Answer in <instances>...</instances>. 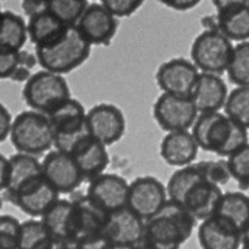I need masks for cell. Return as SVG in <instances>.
<instances>
[{"label": "cell", "instance_id": "obj_1", "mask_svg": "<svg viewBox=\"0 0 249 249\" xmlns=\"http://www.w3.org/2000/svg\"><path fill=\"white\" fill-rule=\"evenodd\" d=\"M197 220L184 206L168 201L162 211L146 221L138 249H180L191 237Z\"/></svg>", "mask_w": 249, "mask_h": 249}, {"label": "cell", "instance_id": "obj_2", "mask_svg": "<svg viewBox=\"0 0 249 249\" xmlns=\"http://www.w3.org/2000/svg\"><path fill=\"white\" fill-rule=\"evenodd\" d=\"M191 133L201 150L220 157L228 158L249 143L248 129L223 112L198 114Z\"/></svg>", "mask_w": 249, "mask_h": 249}, {"label": "cell", "instance_id": "obj_3", "mask_svg": "<svg viewBox=\"0 0 249 249\" xmlns=\"http://www.w3.org/2000/svg\"><path fill=\"white\" fill-rule=\"evenodd\" d=\"M90 53L91 45L75 26L68 27L55 43L44 48H36V60L41 70L61 75L80 67L89 58Z\"/></svg>", "mask_w": 249, "mask_h": 249}, {"label": "cell", "instance_id": "obj_4", "mask_svg": "<svg viewBox=\"0 0 249 249\" xmlns=\"http://www.w3.org/2000/svg\"><path fill=\"white\" fill-rule=\"evenodd\" d=\"M10 140L18 153L36 157L50 152L53 146V130L49 117L33 109L21 112L12 122Z\"/></svg>", "mask_w": 249, "mask_h": 249}, {"label": "cell", "instance_id": "obj_5", "mask_svg": "<svg viewBox=\"0 0 249 249\" xmlns=\"http://www.w3.org/2000/svg\"><path fill=\"white\" fill-rule=\"evenodd\" d=\"M87 112L82 102L71 97L48 114L53 130L55 150L71 155L75 146L90 135L87 128Z\"/></svg>", "mask_w": 249, "mask_h": 249}, {"label": "cell", "instance_id": "obj_6", "mask_svg": "<svg viewBox=\"0 0 249 249\" xmlns=\"http://www.w3.org/2000/svg\"><path fill=\"white\" fill-rule=\"evenodd\" d=\"M22 96L29 108L46 116L72 97L65 77L45 70L33 73L28 82L24 83Z\"/></svg>", "mask_w": 249, "mask_h": 249}, {"label": "cell", "instance_id": "obj_7", "mask_svg": "<svg viewBox=\"0 0 249 249\" xmlns=\"http://www.w3.org/2000/svg\"><path fill=\"white\" fill-rule=\"evenodd\" d=\"M235 45L216 28H208L191 45V61L199 72L223 75L226 73Z\"/></svg>", "mask_w": 249, "mask_h": 249}, {"label": "cell", "instance_id": "obj_8", "mask_svg": "<svg viewBox=\"0 0 249 249\" xmlns=\"http://www.w3.org/2000/svg\"><path fill=\"white\" fill-rule=\"evenodd\" d=\"M152 112L156 123L165 133L189 130L199 114L191 97L164 92L156 100Z\"/></svg>", "mask_w": 249, "mask_h": 249}, {"label": "cell", "instance_id": "obj_9", "mask_svg": "<svg viewBox=\"0 0 249 249\" xmlns=\"http://www.w3.org/2000/svg\"><path fill=\"white\" fill-rule=\"evenodd\" d=\"M168 201L167 186L157 178L145 175L129 184L126 207L145 221L160 213Z\"/></svg>", "mask_w": 249, "mask_h": 249}, {"label": "cell", "instance_id": "obj_10", "mask_svg": "<svg viewBox=\"0 0 249 249\" xmlns=\"http://www.w3.org/2000/svg\"><path fill=\"white\" fill-rule=\"evenodd\" d=\"M87 128L90 136L105 146L118 142L126 130L123 111L113 104H97L87 112Z\"/></svg>", "mask_w": 249, "mask_h": 249}, {"label": "cell", "instance_id": "obj_11", "mask_svg": "<svg viewBox=\"0 0 249 249\" xmlns=\"http://www.w3.org/2000/svg\"><path fill=\"white\" fill-rule=\"evenodd\" d=\"M146 221L125 207L109 213L102 235L117 249H138L145 235Z\"/></svg>", "mask_w": 249, "mask_h": 249}, {"label": "cell", "instance_id": "obj_12", "mask_svg": "<svg viewBox=\"0 0 249 249\" xmlns=\"http://www.w3.org/2000/svg\"><path fill=\"white\" fill-rule=\"evenodd\" d=\"M199 73L198 68L191 60L182 57L170 58L158 67L156 83L164 94L190 97Z\"/></svg>", "mask_w": 249, "mask_h": 249}, {"label": "cell", "instance_id": "obj_13", "mask_svg": "<svg viewBox=\"0 0 249 249\" xmlns=\"http://www.w3.org/2000/svg\"><path fill=\"white\" fill-rule=\"evenodd\" d=\"M41 170L46 181L58 194H72L84 182L72 156L58 150L48 152L41 160Z\"/></svg>", "mask_w": 249, "mask_h": 249}, {"label": "cell", "instance_id": "obj_14", "mask_svg": "<svg viewBox=\"0 0 249 249\" xmlns=\"http://www.w3.org/2000/svg\"><path fill=\"white\" fill-rule=\"evenodd\" d=\"M91 46L109 45L118 31V18L102 4H89L75 24Z\"/></svg>", "mask_w": 249, "mask_h": 249}, {"label": "cell", "instance_id": "obj_15", "mask_svg": "<svg viewBox=\"0 0 249 249\" xmlns=\"http://www.w3.org/2000/svg\"><path fill=\"white\" fill-rule=\"evenodd\" d=\"M128 192L129 182L123 177L113 173H104L89 181L85 195L109 214L125 208Z\"/></svg>", "mask_w": 249, "mask_h": 249}, {"label": "cell", "instance_id": "obj_16", "mask_svg": "<svg viewBox=\"0 0 249 249\" xmlns=\"http://www.w3.org/2000/svg\"><path fill=\"white\" fill-rule=\"evenodd\" d=\"M6 199L31 218L40 219L60 199V194L43 175Z\"/></svg>", "mask_w": 249, "mask_h": 249}, {"label": "cell", "instance_id": "obj_17", "mask_svg": "<svg viewBox=\"0 0 249 249\" xmlns=\"http://www.w3.org/2000/svg\"><path fill=\"white\" fill-rule=\"evenodd\" d=\"M40 220L55 242L68 247L77 242L75 204L73 199L60 198Z\"/></svg>", "mask_w": 249, "mask_h": 249}, {"label": "cell", "instance_id": "obj_18", "mask_svg": "<svg viewBox=\"0 0 249 249\" xmlns=\"http://www.w3.org/2000/svg\"><path fill=\"white\" fill-rule=\"evenodd\" d=\"M197 238L202 249H241L242 246L241 231L218 214L201 221Z\"/></svg>", "mask_w": 249, "mask_h": 249}, {"label": "cell", "instance_id": "obj_19", "mask_svg": "<svg viewBox=\"0 0 249 249\" xmlns=\"http://www.w3.org/2000/svg\"><path fill=\"white\" fill-rule=\"evenodd\" d=\"M228 96V85L221 75L201 72L190 97L201 114L221 112Z\"/></svg>", "mask_w": 249, "mask_h": 249}, {"label": "cell", "instance_id": "obj_20", "mask_svg": "<svg viewBox=\"0 0 249 249\" xmlns=\"http://www.w3.org/2000/svg\"><path fill=\"white\" fill-rule=\"evenodd\" d=\"M70 156L74 160L84 181L88 182L104 174L109 164L107 146L90 135L83 139Z\"/></svg>", "mask_w": 249, "mask_h": 249}, {"label": "cell", "instance_id": "obj_21", "mask_svg": "<svg viewBox=\"0 0 249 249\" xmlns=\"http://www.w3.org/2000/svg\"><path fill=\"white\" fill-rule=\"evenodd\" d=\"M223 194L220 186L202 179L186 192L180 204L184 206L197 221H203L215 215Z\"/></svg>", "mask_w": 249, "mask_h": 249}, {"label": "cell", "instance_id": "obj_22", "mask_svg": "<svg viewBox=\"0 0 249 249\" xmlns=\"http://www.w3.org/2000/svg\"><path fill=\"white\" fill-rule=\"evenodd\" d=\"M198 150L199 146L189 130L172 131L162 139L160 153L168 165L182 168L194 164Z\"/></svg>", "mask_w": 249, "mask_h": 249}, {"label": "cell", "instance_id": "obj_23", "mask_svg": "<svg viewBox=\"0 0 249 249\" xmlns=\"http://www.w3.org/2000/svg\"><path fill=\"white\" fill-rule=\"evenodd\" d=\"M68 27L71 26H66L43 6L29 15L28 39L36 48H44L61 38Z\"/></svg>", "mask_w": 249, "mask_h": 249}, {"label": "cell", "instance_id": "obj_24", "mask_svg": "<svg viewBox=\"0 0 249 249\" xmlns=\"http://www.w3.org/2000/svg\"><path fill=\"white\" fill-rule=\"evenodd\" d=\"M73 201L75 204L77 242L83 238L102 235L108 213L88 198L87 195Z\"/></svg>", "mask_w": 249, "mask_h": 249}, {"label": "cell", "instance_id": "obj_25", "mask_svg": "<svg viewBox=\"0 0 249 249\" xmlns=\"http://www.w3.org/2000/svg\"><path fill=\"white\" fill-rule=\"evenodd\" d=\"M10 173L9 182L5 190V198L14 196L22 187L28 185L33 180L43 177L41 162L36 156L18 153L9 158Z\"/></svg>", "mask_w": 249, "mask_h": 249}, {"label": "cell", "instance_id": "obj_26", "mask_svg": "<svg viewBox=\"0 0 249 249\" xmlns=\"http://www.w3.org/2000/svg\"><path fill=\"white\" fill-rule=\"evenodd\" d=\"M216 29L231 41L242 43L249 40L248 5L216 11Z\"/></svg>", "mask_w": 249, "mask_h": 249}, {"label": "cell", "instance_id": "obj_27", "mask_svg": "<svg viewBox=\"0 0 249 249\" xmlns=\"http://www.w3.org/2000/svg\"><path fill=\"white\" fill-rule=\"evenodd\" d=\"M28 40L27 22L23 17L15 12L1 11L0 14V50L17 51L23 50Z\"/></svg>", "mask_w": 249, "mask_h": 249}, {"label": "cell", "instance_id": "obj_28", "mask_svg": "<svg viewBox=\"0 0 249 249\" xmlns=\"http://www.w3.org/2000/svg\"><path fill=\"white\" fill-rule=\"evenodd\" d=\"M215 214L232 223L243 233L249 225V196L243 191L224 192Z\"/></svg>", "mask_w": 249, "mask_h": 249}, {"label": "cell", "instance_id": "obj_29", "mask_svg": "<svg viewBox=\"0 0 249 249\" xmlns=\"http://www.w3.org/2000/svg\"><path fill=\"white\" fill-rule=\"evenodd\" d=\"M202 179H204V177L197 163L187 165V167L179 168L177 172L173 173V175L169 178L167 185H165L169 201L179 204L181 203L186 192Z\"/></svg>", "mask_w": 249, "mask_h": 249}, {"label": "cell", "instance_id": "obj_30", "mask_svg": "<svg viewBox=\"0 0 249 249\" xmlns=\"http://www.w3.org/2000/svg\"><path fill=\"white\" fill-rule=\"evenodd\" d=\"M56 243L40 219L22 221L19 249H51Z\"/></svg>", "mask_w": 249, "mask_h": 249}, {"label": "cell", "instance_id": "obj_31", "mask_svg": "<svg viewBox=\"0 0 249 249\" xmlns=\"http://www.w3.org/2000/svg\"><path fill=\"white\" fill-rule=\"evenodd\" d=\"M226 74L236 87H249V40L236 44Z\"/></svg>", "mask_w": 249, "mask_h": 249}, {"label": "cell", "instance_id": "obj_32", "mask_svg": "<svg viewBox=\"0 0 249 249\" xmlns=\"http://www.w3.org/2000/svg\"><path fill=\"white\" fill-rule=\"evenodd\" d=\"M224 113L249 130V87H235L229 92Z\"/></svg>", "mask_w": 249, "mask_h": 249}, {"label": "cell", "instance_id": "obj_33", "mask_svg": "<svg viewBox=\"0 0 249 249\" xmlns=\"http://www.w3.org/2000/svg\"><path fill=\"white\" fill-rule=\"evenodd\" d=\"M88 6V0H48L44 5L66 26H75Z\"/></svg>", "mask_w": 249, "mask_h": 249}, {"label": "cell", "instance_id": "obj_34", "mask_svg": "<svg viewBox=\"0 0 249 249\" xmlns=\"http://www.w3.org/2000/svg\"><path fill=\"white\" fill-rule=\"evenodd\" d=\"M231 178L242 191L249 189V143L226 158Z\"/></svg>", "mask_w": 249, "mask_h": 249}, {"label": "cell", "instance_id": "obj_35", "mask_svg": "<svg viewBox=\"0 0 249 249\" xmlns=\"http://www.w3.org/2000/svg\"><path fill=\"white\" fill-rule=\"evenodd\" d=\"M21 224L14 215L0 214V249H19Z\"/></svg>", "mask_w": 249, "mask_h": 249}, {"label": "cell", "instance_id": "obj_36", "mask_svg": "<svg viewBox=\"0 0 249 249\" xmlns=\"http://www.w3.org/2000/svg\"><path fill=\"white\" fill-rule=\"evenodd\" d=\"M197 164H198L204 179L216 186H225L232 179L226 160H202Z\"/></svg>", "mask_w": 249, "mask_h": 249}, {"label": "cell", "instance_id": "obj_37", "mask_svg": "<svg viewBox=\"0 0 249 249\" xmlns=\"http://www.w3.org/2000/svg\"><path fill=\"white\" fill-rule=\"evenodd\" d=\"M145 0H101V4L117 18L129 17L135 14Z\"/></svg>", "mask_w": 249, "mask_h": 249}, {"label": "cell", "instance_id": "obj_38", "mask_svg": "<svg viewBox=\"0 0 249 249\" xmlns=\"http://www.w3.org/2000/svg\"><path fill=\"white\" fill-rule=\"evenodd\" d=\"M19 66V51L0 50V79H10Z\"/></svg>", "mask_w": 249, "mask_h": 249}, {"label": "cell", "instance_id": "obj_39", "mask_svg": "<svg viewBox=\"0 0 249 249\" xmlns=\"http://www.w3.org/2000/svg\"><path fill=\"white\" fill-rule=\"evenodd\" d=\"M71 249H117L113 243L104 235L83 238L71 247Z\"/></svg>", "mask_w": 249, "mask_h": 249}, {"label": "cell", "instance_id": "obj_40", "mask_svg": "<svg viewBox=\"0 0 249 249\" xmlns=\"http://www.w3.org/2000/svg\"><path fill=\"white\" fill-rule=\"evenodd\" d=\"M14 118L5 105L0 102V143L10 138Z\"/></svg>", "mask_w": 249, "mask_h": 249}, {"label": "cell", "instance_id": "obj_41", "mask_svg": "<svg viewBox=\"0 0 249 249\" xmlns=\"http://www.w3.org/2000/svg\"><path fill=\"white\" fill-rule=\"evenodd\" d=\"M158 1L175 11H189L196 7L202 0H158Z\"/></svg>", "mask_w": 249, "mask_h": 249}, {"label": "cell", "instance_id": "obj_42", "mask_svg": "<svg viewBox=\"0 0 249 249\" xmlns=\"http://www.w3.org/2000/svg\"><path fill=\"white\" fill-rule=\"evenodd\" d=\"M9 173H10V162L9 158L5 157L0 153V194L5 192L9 182Z\"/></svg>", "mask_w": 249, "mask_h": 249}, {"label": "cell", "instance_id": "obj_43", "mask_svg": "<svg viewBox=\"0 0 249 249\" xmlns=\"http://www.w3.org/2000/svg\"><path fill=\"white\" fill-rule=\"evenodd\" d=\"M212 2H213L216 11H221V10L230 9V7L248 5L249 0H212Z\"/></svg>", "mask_w": 249, "mask_h": 249}, {"label": "cell", "instance_id": "obj_44", "mask_svg": "<svg viewBox=\"0 0 249 249\" xmlns=\"http://www.w3.org/2000/svg\"><path fill=\"white\" fill-rule=\"evenodd\" d=\"M31 71L32 70H29V68L19 65L18 67L16 68V71H15L14 74L11 75L10 79H11L12 82H16V83H27L29 78L32 77V74H33Z\"/></svg>", "mask_w": 249, "mask_h": 249}, {"label": "cell", "instance_id": "obj_45", "mask_svg": "<svg viewBox=\"0 0 249 249\" xmlns=\"http://www.w3.org/2000/svg\"><path fill=\"white\" fill-rule=\"evenodd\" d=\"M48 0H23L24 5H29V6H34V7H43L45 5V2Z\"/></svg>", "mask_w": 249, "mask_h": 249}, {"label": "cell", "instance_id": "obj_46", "mask_svg": "<svg viewBox=\"0 0 249 249\" xmlns=\"http://www.w3.org/2000/svg\"><path fill=\"white\" fill-rule=\"evenodd\" d=\"M241 249H249V238L242 240V246H241Z\"/></svg>", "mask_w": 249, "mask_h": 249}, {"label": "cell", "instance_id": "obj_47", "mask_svg": "<svg viewBox=\"0 0 249 249\" xmlns=\"http://www.w3.org/2000/svg\"><path fill=\"white\" fill-rule=\"evenodd\" d=\"M51 249H71V247H68V246H65V245H60V243H56V245Z\"/></svg>", "mask_w": 249, "mask_h": 249}, {"label": "cell", "instance_id": "obj_48", "mask_svg": "<svg viewBox=\"0 0 249 249\" xmlns=\"http://www.w3.org/2000/svg\"><path fill=\"white\" fill-rule=\"evenodd\" d=\"M246 238H249V225L247 226V229H246L242 233V240H246Z\"/></svg>", "mask_w": 249, "mask_h": 249}, {"label": "cell", "instance_id": "obj_49", "mask_svg": "<svg viewBox=\"0 0 249 249\" xmlns=\"http://www.w3.org/2000/svg\"><path fill=\"white\" fill-rule=\"evenodd\" d=\"M2 203H4V201H2L1 194H0V211H1V208H2Z\"/></svg>", "mask_w": 249, "mask_h": 249}, {"label": "cell", "instance_id": "obj_50", "mask_svg": "<svg viewBox=\"0 0 249 249\" xmlns=\"http://www.w3.org/2000/svg\"><path fill=\"white\" fill-rule=\"evenodd\" d=\"M0 14H1V7H0Z\"/></svg>", "mask_w": 249, "mask_h": 249}, {"label": "cell", "instance_id": "obj_51", "mask_svg": "<svg viewBox=\"0 0 249 249\" xmlns=\"http://www.w3.org/2000/svg\"><path fill=\"white\" fill-rule=\"evenodd\" d=\"M248 7H249V2H248Z\"/></svg>", "mask_w": 249, "mask_h": 249}]
</instances>
